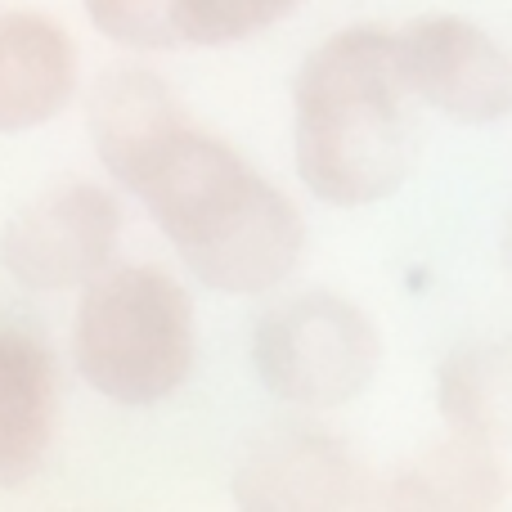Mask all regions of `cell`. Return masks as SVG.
Masks as SVG:
<instances>
[{"mask_svg":"<svg viewBox=\"0 0 512 512\" xmlns=\"http://www.w3.org/2000/svg\"><path fill=\"white\" fill-rule=\"evenodd\" d=\"M126 194L140 198L189 279L221 297L279 292L306 252L297 203L189 117L149 153Z\"/></svg>","mask_w":512,"mask_h":512,"instance_id":"1","label":"cell"},{"mask_svg":"<svg viewBox=\"0 0 512 512\" xmlns=\"http://www.w3.org/2000/svg\"><path fill=\"white\" fill-rule=\"evenodd\" d=\"M414 99L445 122L495 126L512 117V54L459 14L409 18L396 32Z\"/></svg>","mask_w":512,"mask_h":512,"instance_id":"6","label":"cell"},{"mask_svg":"<svg viewBox=\"0 0 512 512\" xmlns=\"http://www.w3.org/2000/svg\"><path fill=\"white\" fill-rule=\"evenodd\" d=\"M185 108L171 95V86L153 68L126 63L95 81L86 104V131L95 144V158L117 189L135 180V171L149 162V153L185 122Z\"/></svg>","mask_w":512,"mask_h":512,"instance_id":"10","label":"cell"},{"mask_svg":"<svg viewBox=\"0 0 512 512\" xmlns=\"http://www.w3.org/2000/svg\"><path fill=\"white\" fill-rule=\"evenodd\" d=\"M63 418V364L41 328L0 315V490L45 468Z\"/></svg>","mask_w":512,"mask_h":512,"instance_id":"8","label":"cell"},{"mask_svg":"<svg viewBox=\"0 0 512 512\" xmlns=\"http://www.w3.org/2000/svg\"><path fill=\"white\" fill-rule=\"evenodd\" d=\"M369 499L360 454L315 423L274 427L234 468V504L243 512H337Z\"/></svg>","mask_w":512,"mask_h":512,"instance_id":"7","label":"cell"},{"mask_svg":"<svg viewBox=\"0 0 512 512\" xmlns=\"http://www.w3.org/2000/svg\"><path fill=\"white\" fill-rule=\"evenodd\" d=\"M436 409L445 432L495 450L512 445V337L454 346L436 369Z\"/></svg>","mask_w":512,"mask_h":512,"instance_id":"12","label":"cell"},{"mask_svg":"<svg viewBox=\"0 0 512 512\" xmlns=\"http://www.w3.org/2000/svg\"><path fill=\"white\" fill-rule=\"evenodd\" d=\"M499 248H504V265L512 270V207H508V221H504V239H499Z\"/></svg>","mask_w":512,"mask_h":512,"instance_id":"15","label":"cell"},{"mask_svg":"<svg viewBox=\"0 0 512 512\" xmlns=\"http://www.w3.org/2000/svg\"><path fill=\"white\" fill-rule=\"evenodd\" d=\"M99 36L135 54L185 50L180 45L176 0H81Z\"/></svg>","mask_w":512,"mask_h":512,"instance_id":"14","label":"cell"},{"mask_svg":"<svg viewBox=\"0 0 512 512\" xmlns=\"http://www.w3.org/2000/svg\"><path fill=\"white\" fill-rule=\"evenodd\" d=\"M378 499L405 512H481L508 499V468L495 445L450 432L445 441L409 454Z\"/></svg>","mask_w":512,"mask_h":512,"instance_id":"11","label":"cell"},{"mask_svg":"<svg viewBox=\"0 0 512 512\" xmlns=\"http://www.w3.org/2000/svg\"><path fill=\"white\" fill-rule=\"evenodd\" d=\"M72 369L95 396L122 409H153L180 396L198 369V310L162 265L117 261L77 292Z\"/></svg>","mask_w":512,"mask_h":512,"instance_id":"3","label":"cell"},{"mask_svg":"<svg viewBox=\"0 0 512 512\" xmlns=\"http://www.w3.org/2000/svg\"><path fill=\"white\" fill-rule=\"evenodd\" d=\"M306 0H176L180 45L185 50H225L279 27Z\"/></svg>","mask_w":512,"mask_h":512,"instance_id":"13","label":"cell"},{"mask_svg":"<svg viewBox=\"0 0 512 512\" xmlns=\"http://www.w3.org/2000/svg\"><path fill=\"white\" fill-rule=\"evenodd\" d=\"M382 364L378 324L328 288L292 292L256 315L252 373L279 405L328 414L369 391Z\"/></svg>","mask_w":512,"mask_h":512,"instance_id":"4","label":"cell"},{"mask_svg":"<svg viewBox=\"0 0 512 512\" xmlns=\"http://www.w3.org/2000/svg\"><path fill=\"white\" fill-rule=\"evenodd\" d=\"M122 203L99 180H68L23 203L0 230V270L32 297L86 292L122 248Z\"/></svg>","mask_w":512,"mask_h":512,"instance_id":"5","label":"cell"},{"mask_svg":"<svg viewBox=\"0 0 512 512\" xmlns=\"http://www.w3.org/2000/svg\"><path fill=\"white\" fill-rule=\"evenodd\" d=\"M414 90L396 32L355 23L324 36L292 77V167L315 203L373 207L418 158Z\"/></svg>","mask_w":512,"mask_h":512,"instance_id":"2","label":"cell"},{"mask_svg":"<svg viewBox=\"0 0 512 512\" xmlns=\"http://www.w3.org/2000/svg\"><path fill=\"white\" fill-rule=\"evenodd\" d=\"M77 41L41 9H0V135H32L77 99Z\"/></svg>","mask_w":512,"mask_h":512,"instance_id":"9","label":"cell"}]
</instances>
